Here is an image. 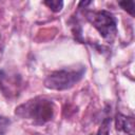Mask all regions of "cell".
I'll list each match as a JSON object with an SVG mask.
<instances>
[{
	"mask_svg": "<svg viewBox=\"0 0 135 135\" xmlns=\"http://www.w3.org/2000/svg\"><path fill=\"white\" fill-rule=\"evenodd\" d=\"M86 20L98 31L100 36L111 42L117 34V20L114 15L108 11H86L84 13Z\"/></svg>",
	"mask_w": 135,
	"mask_h": 135,
	"instance_id": "obj_3",
	"label": "cell"
},
{
	"mask_svg": "<svg viewBox=\"0 0 135 135\" xmlns=\"http://www.w3.org/2000/svg\"><path fill=\"white\" fill-rule=\"evenodd\" d=\"M84 72H85L84 66L57 70L51 73L45 78L44 85L47 89L56 90V91H63L71 89L82 79Z\"/></svg>",
	"mask_w": 135,
	"mask_h": 135,
	"instance_id": "obj_2",
	"label": "cell"
},
{
	"mask_svg": "<svg viewBox=\"0 0 135 135\" xmlns=\"http://www.w3.org/2000/svg\"><path fill=\"white\" fill-rule=\"evenodd\" d=\"M21 85V78L16 73H11L5 70L0 71V90L7 97L16 96Z\"/></svg>",
	"mask_w": 135,
	"mask_h": 135,
	"instance_id": "obj_4",
	"label": "cell"
},
{
	"mask_svg": "<svg viewBox=\"0 0 135 135\" xmlns=\"http://www.w3.org/2000/svg\"><path fill=\"white\" fill-rule=\"evenodd\" d=\"M116 129L128 135H134V117L118 113L116 115Z\"/></svg>",
	"mask_w": 135,
	"mask_h": 135,
	"instance_id": "obj_5",
	"label": "cell"
},
{
	"mask_svg": "<svg viewBox=\"0 0 135 135\" xmlns=\"http://www.w3.org/2000/svg\"><path fill=\"white\" fill-rule=\"evenodd\" d=\"M15 114L23 119L32 120L35 123H44L52 119L54 115V104L46 98L36 97L20 104L16 109Z\"/></svg>",
	"mask_w": 135,
	"mask_h": 135,
	"instance_id": "obj_1",
	"label": "cell"
},
{
	"mask_svg": "<svg viewBox=\"0 0 135 135\" xmlns=\"http://www.w3.org/2000/svg\"><path fill=\"white\" fill-rule=\"evenodd\" d=\"M118 4L131 16H134V1H120L118 2Z\"/></svg>",
	"mask_w": 135,
	"mask_h": 135,
	"instance_id": "obj_8",
	"label": "cell"
},
{
	"mask_svg": "<svg viewBox=\"0 0 135 135\" xmlns=\"http://www.w3.org/2000/svg\"><path fill=\"white\" fill-rule=\"evenodd\" d=\"M49 8H51L53 12L58 13L61 11V8L63 7V2L59 1V0H51V1H44L43 2Z\"/></svg>",
	"mask_w": 135,
	"mask_h": 135,
	"instance_id": "obj_7",
	"label": "cell"
},
{
	"mask_svg": "<svg viewBox=\"0 0 135 135\" xmlns=\"http://www.w3.org/2000/svg\"><path fill=\"white\" fill-rule=\"evenodd\" d=\"M110 124H111V118L105 117L102 120V122L95 135H109L110 134Z\"/></svg>",
	"mask_w": 135,
	"mask_h": 135,
	"instance_id": "obj_6",
	"label": "cell"
},
{
	"mask_svg": "<svg viewBox=\"0 0 135 135\" xmlns=\"http://www.w3.org/2000/svg\"><path fill=\"white\" fill-rule=\"evenodd\" d=\"M11 121L5 117H0V135H5L6 130Z\"/></svg>",
	"mask_w": 135,
	"mask_h": 135,
	"instance_id": "obj_9",
	"label": "cell"
}]
</instances>
